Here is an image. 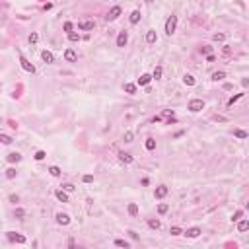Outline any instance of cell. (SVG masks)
<instances>
[{"label": "cell", "mask_w": 249, "mask_h": 249, "mask_svg": "<svg viewBox=\"0 0 249 249\" xmlns=\"http://www.w3.org/2000/svg\"><path fill=\"white\" fill-rule=\"evenodd\" d=\"M148 226H150L152 228V230H160V220H154V218H150V220H148Z\"/></svg>", "instance_id": "obj_25"}, {"label": "cell", "mask_w": 249, "mask_h": 249, "mask_svg": "<svg viewBox=\"0 0 249 249\" xmlns=\"http://www.w3.org/2000/svg\"><path fill=\"white\" fill-rule=\"evenodd\" d=\"M234 134L237 136V138H247V132H245V130H241V129H236V130H234Z\"/></svg>", "instance_id": "obj_35"}, {"label": "cell", "mask_w": 249, "mask_h": 249, "mask_svg": "<svg viewBox=\"0 0 249 249\" xmlns=\"http://www.w3.org/2000/svg\"><path fill=\"white\" fill-rule=\"evenodd\" d=\"M175 27H177V16H169V18L166 20V33L173 35L175 33Z\"/></svg>", "instance_id": "obj_1"}, {"label": "cell", "mask_w": 249, "mask_h": 249, "mask_svg": "<svg viewBox=\"0 0 249 249\" xmlns=\"http://www.w3.org/2000/svg\"><path fill=\"white\" fill-rule=\"evenodd\" d=\"M14 216H16V218H18V220H24V216H25V210H24V208H16Z\"/></svg>", "instance_id": "obj_30"}, {"label": "cell", "mask_w": 249, "mask_h": 249, "mask_svg": "<svg viewBox=\"0 0 249 249\" xmlns=\"http://www.w3.org/2000/svg\"><path fill=\"white\" fill-rule=\"evenodd\" d=\"M146 2H154V0H146Z\"/></svg>", "instance_id": "obj_49"}, {"label": "cell", "mask_w": 249, "mask_h": 249, "mask_svg": "<svg viewBox=\"0 0 249 249\" xmlns=\"http://www.w3.org/2000/svg\"><path fill=\"white\" fill-rule=\"evenodd\" d=\"M210 51H212L210 47H200V53H203V55H210Z\"/></svg>", "instance_id": "obj_45"}, {"label": "cell", "mask_w": 249, "mask_h": 249, "mask_svg": "<svg viewBox=\"0 0 249 249\" xmlns=\"http://www.w3.org/2000/svg\"><path fill=\"white\" fill-rule=\"evenodd\" d=\"M169 234H171V236H181L183 230H181V228H177V226H173V228H169Z\"/></svg>", "instance_id": "obj_31"}, {"label": "cell", "mask_w": 249, "mask_h": 249, "mask_svg": "<svg viewBox=\"0 0 249 249\" xmlns=\"http://www.w3.org/2000/svg\"><path fill=\"white\" fill-rule=\"evenodd\" d=\"M121 12H123V10H121V6H113V8L109 10V14L105 16V18H107V22H115V20H117L119 16H121Z\"/></svg>", "instance_id": "obj_3"}, {"label": "cell", "mask_w": 249, "mask_h": 249, "mask_svg": "<svg viewBox=\"0 0 249 249\" xmlns=\"http://www.w3.org/2000/svg\"><path fill=\"white\" fill-rule=\"evenodd\" d=\"M187 109L191 111V113H199V111L204 109V101H203V99H191L189 105H187Z\"/></svg>", "instance_id": "obj_2"}, {"label": "cell", "mask_w": 249, "mask_h": 249, "mask_svg": "<svg viewBox=\"0 0 249 249\" xmlns=\"http://www.w3.org/2000/svg\"><path fill=\"white\" fill-rule=\"evenodd\" d=\"M183 82L187 84V86H195V84H197V80H195L191 74H185V76H183Z\"/></svg>", "instance_id": "obj_20"}, {"label": "cell", "mask_w": 249, "mask_h": 249, "mask_svg": "<svg viewBox=\"0 0 249 249\" xmlns=\"http://www.w3.org/2000/svg\"><path fill=\"white\" fill-rule=\"evenodd\" d=\"M119 160L123 162V163H132L134 158H132L130 154H126V152H119Z\"/></svg>", "instance_id": "obj_15"}, {"label": "cell", "mask_w": 249, "mask_h": 249, "mask_svg": "<svg viewBox=\"0 0 249 249\" xmlns=\"http://www.w3.org/2000/svg\"><path fill=\"white\" fill-rule=\"evenodd\" d=\"M156 39H158L156 31H154V29H150V31L146 33V43H156Z\"/></svg>", "instance_id": "obj_18"}, {"label": "cell", "mask_w": 249, "mask_h": 249, "mask_svg": "<svg viewBox=\"0 0 249 249\" xmlns=\"http://www.w3.org/2000/svg\"><path fill=\"white\" fill-rule=\"evenodd\" d=\"M41 59H43L47 64H53V62H55V57H53V53H49V51H43V53H41Z\"/></svg>", "instance_id": "obj_11"}, {"label": "cell", "mask_w": 249, "mask_h": 249, "mask_svg": "<svg viewBox=\"0 0 249 249\" xmlns=\"http://www.w3.org/2000/svg\"><path fill=\"white\" fill-rule=\"evenodd\" d=\"M16 173H18V171H16V167H8V169H6V177H8V179H14Z\"/></svg>", "instance_id": "obj_33"}, {"label": "cell", "mask_w": 249, "mask_h": 249, "mask_svg": "<svg viewBox=\"0 0 249 249\" xmlns=\"http://www.w3.org/2000/svg\"><path fill=\"white\" fill-rule=\"evenodd\" d=\"M212 39H214V41H224V39H226V35H224V33H214V35H212Z\"/></svg>", "instance_id": "obj_39"}, {"label": "cell", "mask_w": 249, "mask_h": 249, "mask_svg": "<svg viewBox=\"0 0 249 249\" xmlns=\"http://www.w3.org/2000/svg\"><path fill=\"white\" fill-rule=\"evenodd\" d=\"M0 142H2V144H12V136H8V134H0Z\"/></svg>", "instance_id": "obj_28"}, {"label": "cell", "mask_w": 249, "mask_h": 249, "mask_svg": "<svg viewBox=\"0 0 249 249\" xmlns=\"http://www.w3.org/2000/svg\"><path fill=\"white\" fill-rule=\"evenodd\" d=\"M224 78H226V72H224V70L212 74V80H214V82H220V80H224Z\"/></svg>", "instance_id": "obj_21"}, {"label": "cell", "mask_w": 249, "mask_h": 249, "mask_svg": "<svg viewBox=\"0 0 249 249\" xmlns=\"http://www.w3.org/2000/svg\"><path fill=\"white\" fill-rule=\"evenodd\" d=\"M237 222H240V224H237V230H240V232H247L249 230V220H237Z\"/></svg>", "instance_id": "obj_19"}, {"label": "cell", "mask_w": 249, "mask_h": 249, "mask_svg": "<svg viewBox=\"0 0 249 249\" xmlns=\"http://www.w3.org/2000/svg\"><path fill=\"white\" fill-rule=\"evenodd\" d=\"M49 173H51L53 177H59L62 171H60V167H59V166H51V167H49Z\"/></svg>", "instance_id": "obj_23"}, {"label": "cell", "mask_w": 249, "mask_h": 249, "mask_svg": "<svg viewBox=\"0 0 249 249\" xmlns=\"http://www.w3.org/2000/svg\"><path fill=\"white\" fill-rule=\"evenodd\" d=\"M144 146H146V150H154V148H156V140L154 138H148Z\"/></svg>", "instance_id": "obj_29"}, {"label": "cell", "mask_w": 249, "mask_h": 249, "mask_svg": "<svg viewBox=\"0 0 249 249\" xmlns=\"http://www.w3.org/2000/svg\"><path fill=\"white\" fill-rule=\"evenodd\" d=\"M37 41H39V35H37V33H31V35H29V43H37Z\"/></svg>", "instance_id": "obj_41"}, {"label": "cell", "mask_w": 249, "mask_h": 249, "mask_svg": "<svg viewBox=\"0 0 249 249\" xmlns=\"http://www.w3.org/2000/svg\"><path fill=\"white\" fill-rule=\"evenodd\" d=\"M55 195H57V199H59L60 203H68V195L64 193V189H59V191H55Z\"/></svg>", "instance_id": "obj_17"}, {"label": "cell", "mask_w": 249, "mask_h": 249, "mask_svg": "<svg viewBox=\"0 0 249 249\" xmlns=\"http://www.w3.org/2000/svg\"><path fill=\"white\" fill-rule=\"evenodd\" d=\"M93 22H80L78 24V29H82V31H92L93 29Z\"/></svg>", "instance_id": "obj_12"}, {"label": "cell", "mask_w": 249, "mask_h": 249, "mask_svg": "<svg viewBox=\"0 0 249 249\" xmlns=\"http://www.w3.org/2000/svg\"><path fill=\"white\" fill-rule=\"evenodd\" d=\"M115 245L117 247H125V249H129V241H125V240H115Z\"/></svg>", "instance_id": "obj_32"}, {"label": "cell", "mask_w": 249, "mask_h": 249, "mask_svg": "<svg viewBox=\"0 0 249 249\" xmlns=\"http://www.w3.org/2000/svg\"><path fill=\"white\" fill-rule=\"evenodd\" d=\"M68 39H70V41H78V39H80V35L74 33V31H70V33H68Z\"/></svg>", "instance_id": "obj_40"}, {"label": "cell", "mask_w": 249, "mask_h": 249, "mask_svg": "<svg viewBox=\"0 0 249 249\" xmlns=\"http://www.w3.org/2000/svg\"><path fill=\"white\" fill-rule=\"evenodd\" d=\"M132 138H134V134H132L130 130H126V132H125V136H123V140L126 142V144H129V142H132Z\"/></svg>", "instance_id": "obj_36"}, {"label": "cell", "mask_w": 249, "mask_h": 249, "mask_svg": "<svg viewBox=\"0 0 249 249\" xmlns=\"http://www.w3.org/2000/svg\"><path fill=\"white\" fill-rule=\"evenodd\" d=\"M206 60H208V62H214V55H206Z\"/></svg>", "instance_id": "obj_48"}, {"label": "cell", "mask_w": 249, "mask_h": 249, "mask_svg": "<svg viewBox=\"0 0 249 249\" xmlns=\"http://www.w3.org/2000/svg\"><path fill=\"white\" fill-rule=\"evenodd\" d=\"M126 41H129V33H126V31H121L117 35V47H125Z\"/></svg>", "instance_id": "obj_9"}, {"label": "cell", "mask_w": 249, "mask_h": 249, "mask_svg": "<svg viewBox=\"0 0 249 249\" xmlns=\"http://www.w3.org/2000/svg\"><path fill=\"white\" fill-rule=\"evenodd\" d=\"M57 224H60V226H68V224H70V216L64 214V212H59V214H57Z\"/></svg>", "instance_id": "obj_6"}, {"label": "cell", "mask_w": 249, "mask_h": 249, "mask_svg": "<svg viewBox=\"0 0 249 249\" xmlns=\"http://www.w3.org/2000/svg\"><path fill=\"white\" fill-rule=\"evenodd\" d=\"M167 210H169V206H167L166 203H162L160 206H158V212H160V214H166V212H167Z\"/></svg>", "instance_id": "obj_37"}, {"label": "cell", "mask_w": 249, "mask_h": 249, "mask_svg": "<svg viewBox=\"0 0 249 249\" xmlns=\"http://www.w3.org/2000/svg\"><path fill=\"white\" fill-rule=\"evenodd\" d=\"M20 64H22V68H24V70H25V72H31V74H33V72H35V66H33V64H31V62H29L27 59H25V57H24V55H20Z\"/></svg>", "instance_id": "obj_4"}, {"label": "cell", "mask_w": 249, "mask_h": 249, "mask_svg": "<svg viewBox=\"0 0 249 249\" xmlns=\"http://www.w3.org/2000/svg\"><path fill=\"white\" fill-rule=\"evenodd\" d=\"M72 27H74V25H72V22H66V24H64V31H66V33H70V31H72Z\"/></svg>", "instance_id": "obj_42"}, {"label": "cell", "mask_w": 249, "mask_h": 249, "mask_svg": "<svg viewBox=\"0 0 249 249\" xmlns=\"http://www.w3.org/2000/svg\"><path fill=\"white\" fill-rule=\"evenodd\" d=\"M140 18H142V16H140V10H134V12H132V14H130V18H129V22H130L132 25H134V24H138V22H140Z\"/></svg>", "instance_id": "obj_14"}, {"label": "cell", "mask_w": 249, "mask_h": 249, "mask_svg": "<svg viewBox=\"0 0 249 249\" xmlns=\"http://www.w3.org/2000/svg\"><path fill=\"white\" fill-rule=\"evenodd\" d=\"M167 187H166V185H160V187H156V191H154V197L156 199H163V197H166V195H167Z\"/></svg>", "instance_id": "obj_7"}, {"label": "cell", "mask_w": 249, "mask_h": 249, "mask_svg": "<svg viewBox=\"0 0 249 249\" xmlns=\"http://www.w3.org/2000/svg\"><path fill=\"white\" fill-rule=\"evenodd\" d=\"M6 160H8L10 163H18V162H22V156H20L18 152H10V154L6 156Z\"/></svg>", "instance_id": "obj_10"}, {"label": "cell", "mask_w": 249, "mask_h": 249, "mask_svg": "<svg viewBox=\"0 0 249 249\" xmlns=\"http://www.w3.org/2000/svg\"><path fill=\"white\" fill-rule=\"evenodd\" d=\"M129 214H130V216H136V214H138V204H136V203H130V204H129Z\"/></svg>", "instance_id": "obj_24"}, {"label": "cell", "mask_w": 249, "mask_h": 249, "mask_svg": "<svg viewBox=\"0 0 249 249\" xmlns=\"http://www.w3.org/2000/svg\"><path fill=\"white\" fill-rule=\"evenodd\" d=\"M125 92L130 93V95H134L136 93V84H125Z\"/></svg>", "instance_id": "obj_22"}, {"label": "cell", "mask_w": 249, "mask_h": 249, "mask_svg": "<svg viewBox=\"0 0 249 249\" xmlns=\"http://www.w3.org/2000/svg\"><path fill=\"white\" fill-rule=\"evenodd\" d=\"M45 156H47V154H45V152H43V150H39V152H35V160H37V162H41V160H45Z\"/></svg>", "instance_id": "obj_38"}, {"label": "cell", "mask_w": 249, "mask_h": 249, "mask_svg": "<svg viewBox=\"0 0 249 249\" xmlns=\"http://www.w3.org/2000/svg\"><path fill=\"white\" fill-rule=\"evenodd\" d=\"M200 234H203V232H200V228H197V226H195V228H189V230L185 232V236H187V237H191V240H195V237H199Z\"/></svg>", "instance_id": "obj_8"}, {"label": "cell", "mask_w": 249, "mask_h": 249, "mask_svg": "<svg viewBox=\"0 0 249 249\" xmlns=\"http://www.w3.org/2000/svg\"><path fill=\"white\" fill-rule=\"evenodd\" d=\"M240 218H243V210H236V212L234 214H232V222H237V220H240Z\"/></svg>", "instance_id": "obj_27"}, {"label": "cell", "mask_w": 249, "mask_h": 249, "mask_svg": "<svg viewBox=\"0 0 249 249\" xmlns=\"http://www.w3.org/2000/svg\"><path fill=\"white\" fill-rule=\"evenodd\" d=\"M64 59H66L68 62H76L78 57H76V53H74L72 49H66V51H64Z\"/></svg>", "instance_id": "obj_13"}, {"label": "cell", "mask_w": 249, "mask_h": 249, "mask_svg": "<svg viewBox=\"0 0 249 249\" xmlns=\"http://www.w3.org/2000/svg\"><path fill=\"white\" fill-rule=\"evenodd\" d=\"M82 181H84V183H92V181H93V175H84Z\"/></svg>", "instance_id": "obj_44"}, {"label": "cell", "mask_w": 249, "mask_h": 249, "mask_svg": "<svg viewBox=\"0 0 249 249\" xmlns=\"http://www.w3.org/2000/svg\"><path fill=\"white\" fill-rule=\"evenodd\" d=\"M224 55H230V45H224Z\"/></svg>", "instance_id": "obj_47"}, {"label": "cell", "mask_w": 249, "mask_h": 249, "mask_svg": "<svg viewBox=\"0 0 249 249\" xmlns=\"http://www.w3.org/2000/svg\"><path fill=\"white\" fill-rule=\"evenodd\" d=\"M162 66H156L154 68V72H152V78H156V80H160V78H162Z\"/></svg>", "instance_id": "obj_26"}, {"label": "cell", "mask_w": 249, "mask_h": 249, "mask_svg": "<svg viewBox=\"0 0 249 249\" xmlns=\"http://www.w3.org/2000/svg\"><path fill=\"white\" fill-rule=\"evenodd\" d=\"M6 236H8V240H10V241L25 243V236H22V234H16V232H6Z\"/></svg>", "instance_id": "obj_5"}, {"label": "cell", "mask_w": 249, "mask_h": 249, "mask_svg": "<svg viewBox=\"0 0 249 249\" xmlns=\"http://www.w3.org/2000/svg\"><path fill=\"white\" fill-rule=\"evenodd\" d=\"M18 200H20L18 195H10V203H18Z\"/></svg>", "instance_id": "obj_46"}, {"label": "cell", "mask_w": 249, "mask_h": 249, "mask_svg": "<svg viewBox=\"0 0 249 249\" xmlns=\"http://www.w3.org/2000/svg\"><path fill=\"white\" fill-rule=\"evenodd\" d=\"M241 97H243V93H237V95H234V97H230V99H228V105H234L236 101H240Z\"/></svg>", "instance_id": "obj_34"}, {"label": "cell", "mask_w": 249, "mask_h": 249, "mask_svg": "<svg viewBox=\"0 0 249 249\" xmlns=\"http://www.w3.org/2000/svg\"><path fill=\"white\" fill-rule=\"evenodd\" d=\"M62 189H64V191H74L76 187H74L72 183H64V185H62Z\"/></svg>", "instance_id": "obj_43"}, {"label": "cell", "mask_w": 249, "mask_h": 249, "mask_svg": "<svg viewBox=\"0 0 249 249\" xmlns=\"http://www.w3.org/2000/svg\"><path fill=\"white\" fill-rule=\"evenodd\" d=\"M152 80V74H142V76L138 78V86H148Z\"/></svg>", "instance_id": "obj_16"}]
</instances>
